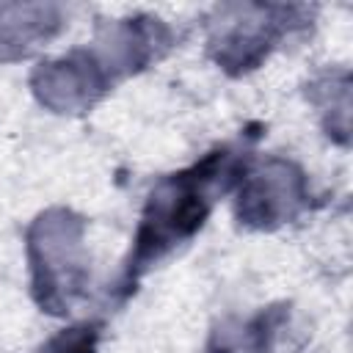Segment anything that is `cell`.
I'll use <instances>...</instances> for the list:
<instances>
[{
    "label": "cell",
    "instance_id": "obj_1",
    "mask_svg": "<svg viewBox=\"0 0 353 353\" xmlns=\"http://www.w3.org/2000/svg\"><path fill=\"white\" fill-rule=\"evenodd\" d=\"M226 174V154L212 152L193 168L165 176L146 201L141 229L135 237V251L130 254L127 270H143L149 262L160 259L165 251H171L196 229H201L212 207V193L218 190V176Z\"/></svg>",
    "mask_w": 353,
    "mask_h": 353
},
{
    "label": "cell",
    "instance_id": "obj_5",
    "mask_svg": "<svg viewBox=\"0 0 353 353\" xmlns=\"http://www.w3.org/2000/svg\"><path fill=\"white\" fill-rule=\"evenodd\" d=\"M33 91L47 108L58 113H74L91 108L105 91V72L94 55L74 52L69 58L44 63L33 74Z\"/></svg>",
    "mask_w": 353,
    "mask_h": 353
},
{
    "label": "cell",
    "instance_id": "obj_3",
    "mask_svg": "<svg viewBox=\"0 0 353 353\" xmlns=\"http://www.w3.org/2000/svg\"><path fill=\"white\" fill-rule=\"evenodd\" d=\"M301 8H284V6H223L218 8V19L212 25L210 47L215 52V61L229 72H245L254 69L273 41L290 30L295 22L292 14Z\"/></svg>",
    "mask_w": 353,
    "mask_h": 353
},
{
    "label": "cell",
    "instance_id": "obj_2",
    "mask_svg": "<svg viewBox=\"0 0 353 353\" xmlns=\"http://www.w3.org/2000/svg\"><path fill=\"white\" fill-rule=\"evenodd\" d=\"M83 218L69 210H50L39 215L28 232V254L33 268L36 301L58 314L66 312L85 281L83 259Z\"/></svg>",
    "mask_w": 353,
    "mask_h": 353
},
{
    "label": "cell",
    "instance_id": "obj_6",
    "mask_svg": "<svg viewBox=\"0 0 353 353\" xmlns=\"http://www.w3.org/2000/svg\"><path fill=\"white\" fill-rule=\"evenodd\" d=\"M61 28L55 6H0V58H25Z\"/></svg>",
    "mask_w": 353,
    "mask_h": 353
},
{
    "label": "cell",
    "instance_id": "obj_4",
    "mask_svg": "<svg viewBox=\"0 0 353 353\" xmlns=\"http://www.w3.org/2000/svg\"><path fill=\"white\" fill-rule=\"evenodd\" d=\"M303 204H306L303 174L287 160H268L245 176L240 188L237 215L248 226L270 229L295 218Z\"/></svg>",
    "mask_w": 353,
    "mask_h": 353
},
{
    "label": "cell",
    "instance_id": "obj_7",
    "mask_svg": "<svg viewBox=\"0 0 353 353\" xmlns=\"http://www.w3.org/2000/svg\"><path fill=\"white\" fill-rule=\"evenodd\" d=\"M97 328L94 325H74L55 339H50L39 353H97Z\"/></svg>",
    "mask_w": 353,
    "mask_h": 353
}]
</instances>
